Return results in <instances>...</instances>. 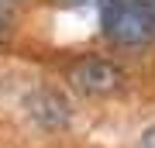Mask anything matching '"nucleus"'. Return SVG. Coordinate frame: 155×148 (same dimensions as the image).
<instances>
[{
	"label": "nucleus",
	"mask_w": 155,
	"mask_h": 148,
	"mask_svg": "<svg viewBox=\"0 0 155 148\" xmlns=\"http://www.w3.org/2000/svg\"><path fill=\"white\" fill-rule=\"evenodd\" d=\"M100 28L114 45H124V48H145L155 41V24L148 21L138 0H107Z\"/></svg>",
	"instance_id": "obj_1"
},
{
	"label": "nucleus",
	"mask_w": 155,
	"mask_h": 148,
	"mask_svg": "<svg viewBox=\"0 0 155 148\" xmlns=\"http://www.w3.org/2000/svg\"><path fill=\"white\" fill-rule=\"evenodd\" d=\"M138 148H155V124H152L148 131L141 134V141H138Z\"/></svg>",
	"instance_id": "obj_4"
},
{
	"label": "nucleus",
	"mask_w": 155,
	"mask_h": 148,
	"mask_svg": "<svg viewBox=\"0 0 155 148\" xmlns=\"http://www.w3.org/2000/svg\"><path fill=\"white\" fill-rule=\"evenodd\" d=\"M138 4H141V11L148 14V21L155 24V0H138Z\"/></svg>",
	"instance_id": "obj_5"
},
{
	"label": "nucleus",
	"mask_w": 155,
	"mask_h": 148,
	"mask_svg": "<svg viewBox=\"0 0 155 148\" xmlns=\"http://www.w3.org/2000/svg\"><path fill=\"white\" fill-rule=\"evenodd\" d=\"M24 107H28L31 121H38L41 127H48V131H55V127H66L69 117H72V107L69 100L55 93V90H38V93H31L24 100Z\"/></svg>",
	"instance_id": "obj_3"
},
{
	"label": "nucleus",
	"mask_w": 155,
	"mask_h": 148,
	"mask_svg": "<svg viewBox=\"0 0 155 148\" xmlns=\"http://www.w3.org/2000/svg\"><path fill=\"white\" fill-rule=\"evenodd\" d=\"M76 4H90V0H76Z\"/></svg>",
	"instance_id": "obj_6"
},
{
	"label": "nucleus",
	"mask_w": 155,
	"mask_h": 148,
	"mask_svg": "<svg viewBox=\"0 0 155 148\" xmlns=\"http://www.w3.org/2000/svg\"><path fill=\"white\" fill-rule=\"evenodd\" d=\"M69 83L83 97H107L124 86V69L107 59H79L69 69Z\"/></svg>",
	"instance_id": "obj_2"
}]
</instances>
